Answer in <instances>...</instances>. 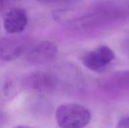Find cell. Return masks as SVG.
Returning <instances> with one entry per match:
<instances>
[{
    "instance_id": "9",
    "label": "cell",
    "mask_w": 129,
    "mask_h": 128,
    "mask_svg": "<svg viewBox=\"0 0 129 128\" xmlns=\"http://www.w3.org/2000/svg\"><path fill=\"white\" fill-rule=\"evenodd\" d=\"M37 1L42 4H55V3H60L63 2H66L68 0H37Z\"/></svg>"
},
{
    "instance_id": "4",
    "label": "cell",
    "mask_w": 129,
    "mask_h": 128,
    "mask_svg": "<svg viewBox=\"0 0 129 128\" xmlns=\"http://www.w3.org/2000/svg\"><path fill=\"white\" fill-rule=\"evenodd\" d=\"M57 52L58 48L54 42L42 41L35 44L28 50L26 60L32 64H45L54 60Z\"/></svg>"
},
{
    "instance_id": "3",
    "label": "cell",
    "mask_w": 129,
    "mask_h": 128,
    "mask_svg": "<svg viewBox=\"0 0 129 128\" xmlns=\"http://www.w3.org/2000/svg\"><path fill=\"white\" fill-rule=\"evenodd\" d=\"M57 79L47 72H35L24 78L23 85L27 90L40 93L50 94L57 87Z\"/></svg>"
},
{
    "instance_id": "7",
    "label": "cell",
    "mask_w": 129,
    "mask_h": 128,
    "mask_svg": "<svg viewBox=\"0 0 129 128\" xmlns=\"http://www.w3.org/2000/svg\"><path fill=\"white\" fill-rule=\"evenodd\" d=\"M25 44L23 39L15 36L0 38V60L12 61L18 58L24 51Z\"/></svg>"
},
{
    "instance_id": "6",
    "label": "cell",
    "mask_w": 129,
    "mask_h": 128,
    "mask_svg": "<svg viewBox=\"0 0 129 128\" xmlns=\"http://www.w3.org/2000/svg\"><path fill=\"white\" fill-rule=\"evenodd\" d=\"M4 29L8 34H16L23 32L28 24V16L23 8H13L5 15Z\"/></svg>"
},
{
    "instance_id": "5",
    "label": "cell",
    "mask_w": 129,
    "mask_h": 128,
    "mask_svg": "<svg viewBox=\"0 0 129 128\" xmlns=\"http://www.w3.org/2000/svg\"><path fill=\"white\" fill-rule=\"evenodd\" d=\"M99 86L107 92L129 91V69L114 72L103 76L99 80Z\"/></svg>"
},
{
    "instance_id": "10",
    "label": "cell",
    "mask_w": 129,
    "mask_h": 128,
    "mask_svg": "<svg viewBox=\"0 0 129 128\" xmlns=\"http://www.w3.org/2000/svg\"><path fill=\"white\" fill-rule=\"evenodd\" d=\"M13 128H33V127H29V126H26V125H19V126L14 127Z\"/></svg>"
},
{
    "instance_id": "1",
    "label": "cell",
    "mask_w": 129,
    "mask_h": 128,
    "mask_svg": "<svg viewBox=\"0 0 129 128\" xmlns=\"http://www.w3.org/2000/svg\"><path fill=\"white\" fill-rule=\"evenodd\" d=\"M90 111L78 103H64L56 111V121L60 128H84L91 121Z\"/></svg>"
},
{
    "instance_id": "8",
    "label": "cell",
    "mask_w": 129,
    "mask_h": 128,
    "mask_svg": "<svg viewBox=\"0 0 129 128\" xmlns=\"http://www.w3.org/2000/svg\"><path fill=\"white\" fill-rule=\"evenodd\" d=\"M116 128H129V116L121 119L117 123Z\"/></svg>"
},
{
    "instance_id": "2",
    "label": "cell",
    "mask_w": 129,
    "mask_h": 128,
    "mask_svg": "<svg viewBox=\"0 0 129 128\" xmlns=\"http://www.w3.org/2000/svg\"><path fill=\"white\" fill-rule=\"evenodd\" d=\"M115 53L107 45H101L87 52L82 57L83 65L93 72H101L115 59Z\"/></svg>"
}]
</instances>
